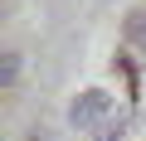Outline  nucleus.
<instances>
[{"label": "nucleus", "instance_id": "1", "mask_svg": "<svg viewBox=\"0 0 146 141\" xmlns=\"http://www.w3.org/2000/svg\"><path fill=\"white\" fill-rule=\"evenodd\" d=\"M107 107H112V97H107L102 88H88V93H78V97H73V107H68V122H73V126H98Z\"/></svg>", "mask_w": 146, "mask_h": 141}, {"label": "nucleus", "instance_id": "2", "mask_svg": "<svg viewBox=\"0 0 146 141\" xmlns=\"http://www.w3.org/2000/svg\"><path fill=\"white\" fill-rule=\"evenodd\" d=\"M127 39L146 49V5H136V10H131V20H127Z\"/></svg>", "mask_w": 146, "mask_h": 141}, {"label": "nucleus", "instance_id": "3", "mask_svg": "<svg viewBox=\"0 0 146 141\" xmlns=\"http://www.w3.org/2000/svg\"><path fill=\"white\" fill-rule=\"evenodd\" d=\"M15 78H20V54H5V63H0V83L10 88Z\"/></svg>", "mask_w": 146, "mask_h": 141}, {"label": "nucleus", "instance_id": "4", "mask_svg": "<svg viewBox=\"0 0 146 141\" xmlns=\"http://www.w3.org/2000/svg\"><path fill=\"white\" fill-rule=\"evenodd\" d=\"M34 141H49V136H34Z\"/></svg>", "mask_w": 146, "mask_h": 141}]
</instances>
